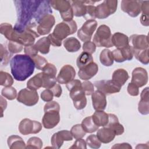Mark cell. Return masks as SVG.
<instances>
[{
  "instance_id": "6da1fadb",
  "label": "cell",
  "mask_w": 149,
  "mask_h": 149,
  "mask_svg": "<svg viewBox=\"0 0 149 149\" xmlns=\"http://www.w3.org/2000/svg\"><path fill=\"white\" fill-rule=\"evenodd\" d=\"M13 2L17 12V22L13 29L17 32L28 27L33 29L44 16L52 13L50 1L19 0Z\"/></svg>"
},
{
  "instance_id": "7a4b0ae2",
  "label": "cell",
  "mask_w": 149,
  "mask_h": 149,
  "mask_svg": "<svg viewBox=\"0 0 149 149\" xmlns=\"http://www.w3.org/2000/svg\"><path fill=\"white\" fill-rule=\"evenodd\" d=\"M11 73L17 81H24L31 76L34 71L35 64L33 59L27 55H15L10 61Z\"/></svg>"
},
{
  "instance_id": "3957f363",
  "label": "cell",
  "mask_w": 149,
  "mask_h": 149,
  "mask_svg": "<svg viewBox=\"0 0 149 149\" xmlns=\"http://www.w3.org/2000/svg\"><path fill=\"white\" fill-rule=\"evenodd\" d=\"M60 105L56 102L51 101L45 104L44 107V115L42 119L44 128L50 129L55 127L60 121Z\"/></svg>"
},
{
  "instance_id": "277c9868",
  "label": "cell",
  "mask_w": 149,
  "mask_h": 149,
  "mask_svg": "<svg viewBox=\"0 0 149 149\" xmlns=\"http://www.w3.org/2000/svg\"><path fill=\"white\" fill-rule=\"evenodd\" d=\"M66 87L75 108L77 110L84 109L87 105V98L81 87V82L79 80L73 79L67 83Z\"/></svg>"
},
{
  "instance_id": "5b68a950",
  "label": "cell",
  "mask_w": 149,
  "mask_h": 149,
  "mask_svg": "<svg viewBox=\"0 0 149 149\" xmlns=\"http://www.w3.org/2000/svg\"><path fill=\"white\" fill-rule=\"evenodd\" d=\"M112 34L110 28L105 25L100 26L93 37V42L96 47L111 48L113 47L112 41Z\"/></svg>"
},
{
  "instance_id": "8992f818",
  "label": "cell",
  "mask_w": 149,
  "mask_h": 149,
  "mask_svg": "<svg viewBox=\"0 0 149 149\" xmlns=\"http://www.w3.org/2000/svg\"><path fill=\"white\" fill-rule=\"evenodd\" d=\"M77 26L76 22L73 20L69 22H62L56 25L53 33H51L54 37L62 41L66 37L76 33Z\"/></svg>"
},
{
  "instance_id": "52a82bcc",
  "label": "cell",
  "mask_w": 149,
  "mask_h": 149,
  "mask_svg": "<svg viewBox=\"0 0 149 149\" xmlns=\"http://www.w3.org/2000/svg\"><path fill=\"white\" fill-rule=\"evenodd\" d=\"M39 36L37 31L31 28H26L21 32L16 31L13 29L10 41H16L26 47L34 45L36 38Z\"/></svg>"
},
{
  "instance_id": "ba28073f",
  "label": "cell",
  "mask_w": 149,
  "mask_h": 149,
  "mask_svg": "<svg viewBox=\"0 0 149 149\" xmlns=\"http://www.w3.org/2000/svg\"><path fill=\"white\" fill-rule=\"evenodd\" d=\"M50 5L54 9L58 10L64 22H69L73 20V12L70 1L52 0Z\"/></svg>"
},
{
  "instance_id": "9c48e42d",
  "label": "cell",
  "mask_w": 149,
  "mask_h": 149,
  "mask_svg": "<svg viewBox=\"0 0 149 149\" xmlns=\"http://www.w3.org/2000/svg\"><path fill=\"white\" fill-rule=\"evenodd\" d=\"M118 1L105 0L95 6V18L104 19L113 14L117 9Z\"/></svg>"
},
{
  "instance_id": "30bf717a",
  "label": "cell",
  "mask_w": 149,
  "mask_h": 149,
  "mask_svg": "<svg viewBox=\"0 0 149 149\" xmlns=\"http://www.w3.org/2000/svg\"><path fill=\"white\" fill-rule=\"evenodd\" d=\"M16 98L19 102L26 106L31 107L37 104L39 100V96L35 90L23 88L19 92Z\"/></svg>"
},
{
  "instance_id": "8fae6325",
  "label": "cell",
  "mask_w": 149,
  "mask_h": 149,
  "mask_svg": "<svg viewBox=\"0 0 149 149\" xmlns=\"http://www.w3.org/2000/svg\"><path fill=\"white\" fill-rule=\"evenodd\" d=\"M19 132L23 135L38 133L42 129V125L39 122L28 118L22 119L18 127Z\"/></svg>"
},
{
  "instance_id": "7c38bea8",
  "label": "cell",
  "mask_w": 149,
  "mask_h": 149,
  "mask_svg": "<svg viewBox=\"0 0 149 149\" xmlns=\"http://www.w3.org/2000/svg\"><path fill=\"white\" fill-rule=\"evenodd\" d=\"M97 27V22L95 20L90 19L86 20L81 27L77 31L78 37L83 42L90 41Z\"/></svg>"
},
{
  "instance_id": "4fadbf2b",
  "label": "cell",
  "mask_w": 149,
  "mask_h": 149,
  "mask_svg": "<svg viewBox=\"0 0 149 149\" xmlns=\"http://www.w3.org/2000/svg\"><path fill=\"white\" fill-rule=\"evenodd\" d=\"M94 85L97 88V90H99L105 95L119 93L122 87V86L118 85L112 80L95 81L94 83Z\"/></svg>"
},
{
  "instance_id": "5bb4252c",
  "label": "cell",
  "mask_w": 149,
  "mask_h": 149,
  "mask_svg": "<svg viewBox=\"0 0 149 149\" xmlns=\"http://www.w3.org/2000/svg\"><path fill=\"white\" fill-rule=\"evenodd\" d=\"M141 1L122 0L121 1V9L129 16L136 17L139 15L141 11Z\"/></svg>"
},
{
  "instance_id": "9a60e30c",
  "label": "cell",
  "mask_w": 149,
  "mask_h": 149,
  "mask_svg": "<svg viewBox=\"0 0 149 149\" xmlns=\"http://www.w3.org/2000/svg\"><path fill=\"white\" fill-rule=\"evenodd\" d=\"M55 20L52 14H48L44 16L38 23L36 30L39 36H44L49 34L52 27L54 26Z\"/></svg>"
},
{
  "instance_id": "2e32d148",
  "label": "cell",
  "mask_w": 149,
  "mask_h": 149,
  "mask_svg": "<svg viewBox=\"0 0 149 149\" xmlns=\"http://www.w3.org/2000/svg\"><path fill=\"white\" fill-rule=\"evenodd\" d=\"M76 76V71L74 68L70 65H64L60 70L56 77L59 84H67L73 80Z\"/></svg>"
},
{
  "instance_id": "e0dca14e",
  "label": "cell",
  "mask_w": 149,
  "mask_h": 149,
  "mask_svg": "<svg viewBox=\"0 0 149 149\" xmlns=\"http://www.w3.org/2000/svg\"><path fill=\"white\" fill-rule=\"evenodd\" d=\"M73 136L70 132L62 130L54 133L51 137V143L53 148H60L64 141H72Z\"/></svg>"
},
{
  "instance_id": "ac0fdd59",
  "label": "cell",
  "mask_w": 149,
  "mask_h": 149,
  "mask_svg": "<svg viewBox=\"0 0 149 149\" xmlns=\"http://www.w3.org/2000/svg\"><path fill=\"white\" fill-rule=\"evenodd\" d=\"M131 83L135 84L138 87L145 86L148 82V73L147 70L141 67H137L133 69L132 73Z\"/></svg>"
},
{
  "instance_id": "d6986e66",
  "label": "cell",
  "mask_w": 149,
  "mask_h": 149,
  "mask_svg": "<svg viewBox=\"0 0 149 149\" xmlns=\"http://www.w3.org/2000/svg\"><path fill=\"white\" fill-rule=\"evenodd\" d=\"M130 46L136 50H144L148 49V37L143 34H133L129 38Z\"/></svg>"
},
{
  "instance_id": "ffe728a7",
  "label": "cell",
  "mask_w": 149,
  "mask_h": 149,
  "mask_svg": "<svg viewBox=\"0 0 149 149\" xmlns=\"http://www.w3.org/2000/svg\"><path fill=\"white\" fill-rule=\"evenodd\" d=\"M92 105L93 108L95 111H104L107 107V98L106 95L100 91L96 90L91 94Z\"/></svg>"
},
{
  "instance_id": "44dd1931",
  "label": "cell",
  "mask_w": 149,
  "mask_h": 149,
  "mask_svg": "<svg viewBox=\"0 0 149 149\" xmlns=\"http://www.w3.org/2000/svg\"><path fill=\"white\" fill-rule=\"evenodd\" d=\"M98 72V66L95 62H92L85 67L79 69L78 76L80 79L88 80L93 77Z\"/></svg>"
},
{
  "instance_id": "7402d4cb",
  "label": "cell",
  "mask_w": 149,
  "mask_h": 149,
  "mask_svg": "<svg viewBox=\"0 0 149 149\" xmlns=\"http://www.w3.org/2000/svg\"><path fill=\"white\" fill-rule=\"evenodd\" d=\"M148 87L143 89L140 94V100L138 104V111L140 113L146 115L149 113Z\"/></svg>"
},
{
  "instance_id": "603a6c76",
  "label": "cell",
  "mask_w": 149,
  "mask_h": 149,
  "mask_svg": "<svg viewBox=\"0 0 149 149\" xmlns=\"http://www.w3.org/2000/svg\"><path fill=\"white\" fill-rule=\"evenodd\" d=\"M96 135L100 141L104 144H107L113 141L116 136L115 132L111 128L107 126L98 129Z\"/></svg>"
},
{
  "instance_id": "cb8c5ba5",
  "label": "cell",
  "mask_w": 149,
  "mask_h": 149,
  "mask_svg": "<svg viewBox=\"0 0 149 149\" xmlns=\"http://www.w3.org/2000/svg\"><path fill=\"white\" fill-rule=\"evenodd\" d=\"M88 2L89 1H70L73 15L76 17H84L86 13Z\"/></svg>"
},
{
  "instance_id": "d4e9b609",
  "label": "cell",
  "mask_w": 149,
  "mask_h": 149,
  "mask_svg": "<svg viewBox=\"0 0 149 149\" xmlns=\"http://www.w3.org/2000/svg\"><path fill=\"white\" fill-rule=\"evenodd\" d=\"M108 115L109 120L106 126L111 128L115 132L116 136L122 134L125 129L123 125L119 123L118 117L112 113H108Z\"/></svg>"
},
{
  "instance_id": "484cf974",
  "label": "cell",
  "mask_w": 149,
  "mask_h": 149,
  "mask_svg": "<svg viewBox=\"0 0 149 149\" xmlns=\"http://www.w3.org/2000/svg\"><path fill=\"white\" fill-rule=\"evenodd\" d=\"M111 41L113 46L116 48H123L129 45V37L125 34L116 32L112 36Z\"/></svg>"
},
{
  "instance_id": "4316f807",
  "label": "cell",
  "mask_w": 149,
  "mask_h": 149,
  "mask_svg": "<svg viewBox=\"0 0 149 149\" xmlns=\"http://www.w3.org/2000/svg\"><path fill=\"white\" fill-rule=\"evenodd\" d=\"M129 78L128 73L124 69H118L115 70L112 76V80L120 86H123Z\"/></svg>"
},
{
  "instance_id": "83f0119b",
  "label": "cell",
  "mask_w": 149,
  "mask_h": 149,
  "mask_svg": "<svg viewBox=\"0 0 149 149\" xmlns=\"http://www.w3.org/2000/svg\"><path fill=\"white\" fill-rule=\"evenodd\" d=\"M91 116L94 123L98 127L106 126L108 123V113L104 111H95Z\"/></svg>"
},
{
  "instance_id": "f1b7e54d",
  "label": "cell",
  "mask_w": 149,
  "mask_h": 149,
  "mask_svg": "<svg viewBox=\"0 0 149 149\" xmlns=\"http://www.w3.org/2000/svg\"><path fill=\"white\" fill-rule=\"evenodd\" d=\"M63 46L67 51L69 52H75L78 51L81 48V44L79 41L74 37L66 38L64 40Z\"/></svg>"
},
{
  "instance_id": "f546056e",
  "label": "cell",
  "mask_w": 149,
  "mask_h": 149,
  "mask_svg": "<svg viewBox=\"0 0 149 149\" xmlns=\"http://www.w3.org/2000/svg\"><path fill=\"white\" fill-rule=\"evenodd\" d=\"M43 80H42V72L38 73L27 82V88L32 90H37L41 87H42Z\"/></svg>"
},
{
  "instance_id": "4dcf8cb0",
  "label": "cell",
  "mask_w": 149,
  "mask_h": 149,
  "mask_svg": "<svg viewBox=\"0 0 149 149\" xmlns=\"http://www.w3.org/2000/svg\"><path fill=\"white\" fill-rule=\"evenodd\" d=\"M8 147L10 149L26 148V144L23 139L17 135H11L7 140Z\"/></svg>"
},
{
  "instance_id": "1f68e13d",
  "label": "cell",
  "mask_w": 149,
  "mask_h": 149,
  "mask_svg": "<svg viewBox=\"0 0 149 149\" xmlns=\"http://www.w3.org/2000/svg\"><path fill=\"white\" fill-rule=\"evenodd\" d=\"M50 42L47 37L40 38L34 44L36 49L42 54H47L49 52Z\"/></svg>"
},
{
  "instance_id": "d6a6232c",
  "label": "cell",
  "mask_w": 149,
  "mask_h": 149,
  "mask_svg": "<svg viewBox=\"0 0 149 149\" xmlns=\"http://www.w3.org/2000/svg\"><path fill=\"white\" fill-rule=\"evenodd\" d=\"M92 62H93V58L92 55L84 51L80 54L76 60V65L79 69L85 67Z\"/></svg>"
},
{
  "instance_id": "836d02e7",
  "label": "cell",
  "mask_w": 149,
  "mask_h": 149,
  "mask_svg": "<svg viewBox=\"0 0 149 149\" xmlns=\"http://www.w3.org/2000/svg\"><path fill=\"white\" fill-rule=\"evenodd\" d=\"M100 61L101 63L105 66H111L113 63V58L112 52L108 49H104L100 55Z\"/></svg>"
},
{
  "instance_id": "e575fe53",
  "label": "cell",
  "mask_w": 149,
  "mask_h": 149,
  "mask_svg": "<svg viewBox=\"0 0 149 149\" xmlns=\"http://www.w3.org/2000/svg\"><path fill=\"white\" fill-rule=\"evenodd\" d=\"M81 125L83 129V130L88 133H92L98 129V126H97L94 122L92 116H89L85 118L81 122Z\"/></svg>"
},
{
  "instance_id": "d590c367",
  "label": "cell",
  "mask_w": 149,
  "mask_h": 149,
  "mask_svg": "<svg viewBox=\"0 0 149 149\" xmlns=\"http://www.w3.org/2000/svg\"><path fill=\"white\" fill-rule=\"evenodd\" d=\"M133 56L141 63L148 65L149 63L148 49L144 50H136L133 48Z\"/></svg>"
},
{
  "instance_id": "8d00e7d4",
  "label": "cell",
  "mask_w": 149,
  "mask_h": 149,
  "mask_svg": "<svg viewBox=\"0 0 149 149\" xmlns=\"http://www.w3.org/2000/svg\"><path fill=\"white\" fill-rule=\"evenodd\" d=\"M16 90L12 86L4 87L1 91V95L9 100H15L17 97Z\"/></svg>"
},
{
  "instance_id": "74e56055",
  "label": "cell",
  "mask_w": 149,
  "mask_h": 149,
  "mask_svg": "<svg viewBox=\"0 0 149 149\" xmlns=\"http://www.w3.org/2000/svg\"><path fill=\"white\" fill-rule=\"evenodd\" d=\"M13 31V27L12 26L8 23H3L0 25V33L3 35L9 41L11 40L12 33Z\"/></svg>"
},
{
  "instance_id": "f35d334b",
  "label": "cell",
  "mask_w": 149,
  "mask_h": 149,
  "mask_svg": "<svg viewBox=\"0 0 149 149\" xmlns=\"http://www.w3.org/2000/svg\"><path fill=\"white\" fill-rule=\"evenodd\" d=\"M14 80L12 76L3 71L0 72V85L4 87H10L13 84Z\"/></svg>"
},
{
  "instance_id": "ab89813d",
  "label": "cell",
  "mask_w": 149,
  "mask_h": 149,
  "mask_svg": "<svg viewBox=\"0 0 149 149\" xmlns=\"http://www.w3.org/2000/svg\"><path fill=\"white\" fill-rule=\"evenodd\" d=\"M70 132L73 137L75 139H82L86 134V132L83 130L81 124H76L73 126Z\"/></svg>"
},
{
  "instance_id": "60d3db41",
  "label": "cell",
  "mask_w": 149,
  "mask_h": 149,
  "mask_svg": "<svg viewBox=\"0 0 149 149\" xmlns=\"http://www.w3.org/2000/svg\"><path fill=\"white\" fill-rule=\"evenodd\" d=\"M42 80L43 84L42 87L47 89H49L52 88L55 84H56L57 79L56 77L49 76L42 73Z\"/></svg>"
},
{
  "instance_id": "b9f144b4",
  "label": "cell",
  "mask_w": 149,
  "mask_h": 149,
  "mask_svg": "<svg viewBox=\"0 0 149 149\" xmlns=\"http://www.w3.org/2000/svg\"><path fill=\"white\" fill-rule=\"evenodd\" d=\"M42 147V141L39 137H30L27 142L26 146V148H36L40 149Z\"/></svg>"
},
{
  "instance_id": "7bdbcfd3",
  "label": "cell",
  "mask_w": 149,
  "mask_h": 149,
  "mask_svg": "<svg viewBox=\"0 0 149 149\" xmlns=\"http://www.w3.org/2000/svg\"><path fill=\"white\" fill-rule=\"evenodd\" d=\"M86 141L87 144L91 148L97 149L99 148L101 146V142L95 134L89 135L87 137Z\"/></svg>"
},
{
  "instance_id": "ee69618b",
  "label": "cell",
  "mask_w": 149,
  "mask_h": 149,
  "mask_svg": "<svg viewBox=\"0 0 149 149\" xmlns=\"http://www.w3.org/2000/svg\"><path fill=\"white\" fill-rule=\"evenodd\" d=\"M0 51H1V63L2 65H7L12 55L9 51H8L2 44L0 45Z\"/></svg>"
},
{
  "instance_id": "f6af8a7d",
  "label": "cell",
  "mask_w": 149,
  "mask_h": 149,
  "mask_svg": "<svg viewBox=\"0 0 149 149\" xmlns=\"http://www.w3.org/2000/svg\"><path fill=\"white\" fill-rule=\"evenodd\" d=\"M95 2L94 1H89L87 5V11L85 16H84V19L87 20H90V19H93L95 18V6L93 5Z\"/></svg>"
},
{
  "instance_id": "bcb514c9",
  "label": "cell",
  "mask_w": 149,
  "mask_h": 149,
  "mask_svg": "<svg viewBox=\"0 0 149 149\" xmlns=\"http://www.w3.org/2000/svg\"><path fill=\"white\" fill-rule=\"evenodd\" d=\"M23 45L13 41H9L8 43V49L11 54L20 52L23 50Z\"/></svg>"
},
{
  "instance_id": "7dc6e473",
  "label": "cell",
  "mask_w": 149,
  "mask_h": 149,
  "mask_svg": "<svg viewBox=\"0 0 149 149\" xmlns=\"http://www.w3.org/2000/svg\"><path fill=\"white\" fill-rule=\"evenodd\" d=\"M33 60L35 64V67L38 70H42L44 66L48 63L47 60L43 56H41L39 55H36L33 57Z\"/></svg>"
},
{
  "instance_id": "c3c4849f",
  "label": "cell",
  "mask_w": 149,
  "mask_h": 149,
  "mask_svg": "<svg viewBox=\"0 0 149 149\" xmlns=\"http://www.w3.org/2000/svg\"><path fill=\"white\" fill-rule=\"evenodd\" d=\"M81 87L86 95H90L94 91L93 84L88 80H85L81 83Z\"/></svg>"
},
{
  "instance_id": "681fc988",
  "label": "cell",
  "mask_w": 149,
  "mask_h": 149,
  "mask_svg": "<svg viewBox=\"0 0 149 149\" xmlns=\"http://www.w3.org/2000/svg\"><path fill=\"white\" fill-rule=\"evenodd\" d=\"M42 72L44 74L56 77L57 70L55 66L52 63H48L42 70Z\"/></svg>"
},
{
  "instance_id": "f907efd6",
  "label": "cell",
  "mask_w": 149,
  "mask_h": 149,
  "mask_svg": "<svg viewBox=\"0 0 149 149\" xmlns=\"http://www.w3.org/2000/svg\"><path fill=\"white\" fill-rule=\"evenodd\" d=\"M83 50L84 52L91 55L95 52L96 50V45L93 42L90 41L84 42L83 45Z\"/></svg>"
},
{
  "instance_id": "816d5d0a",
  "label": "cell",
  "mask_w": 149,
  "mask_h": 149,
  "mask_svg": "<svg viewBox=\"0 0 149 149\" xmlns=\"http://www.w3.org/2000/svg\"><path fill=\"white\" fill-rule=\"evenodd\" d=\"M112 55L113 60L118 63L125 62L126 60L124 58L121 49L120 48H116L112 51Z\"/></svg>"
},
{
  "instance_id": "f5cc1de1",
  "label": "cell",
  "mask_w": 149,
  "mask_h": 149,
  "mask_svg": "<svg viewBox=\"0 0 149 149\" xmlns=\"http://www.w3.org/2000/svg\"><path fill=\"white\" fill-rule=\"evenodd\" d=\"M24 52L25 55L30 56L31 58L38 55V51L36 49L34 45L26 46L24 48Z\"/></svg>"
},
{
  "instance_id": "db71d44e",
  "label": "cell",
  "mask_w": 149,
  "mask_h": 149,
  "mask_svg": "<svg viewBox=\"0 0 149 149\" xmlns=\"http://www.w3.org/2000/svg\"><path fill=\"white\" fill-rule=\"evenodd\" d=\"M41 98L45 102H49L52 101L54 94L50 89H45L42 91L40 95Z\"/></svg>"
},
{
  "instance_id": "11a10c76",
  "label": "cell",
  "mask_w": 149,
  "mask_h": 149,
  "mask_svg": "<svg viewBox=\"0 0 149 149\" xmlns=\"http://www.w3.org/2000/svg\"><path fill=\"white\" fill-rule=\"evenodd\" d=\"M127 91L131 96H137L139 94V87L135 84L131 82L128 84Z\"/></svg>"
},
{
  "instance_id": "9f6ffc18",
  "label": "cell",
  "mask_w": 149,
  "mask_h": 149,
  "mask_svg": "<svg viewBox=\"0 0 149 149\" xmlns=\"http://www.w3.org/2000/svg\"><path fill=\"white\" fill-rule=\"evenodd\" d=\"M70 148H87V143L85 140L82 139H76V141L70 147Z\"/></svg>"
},
{
  "instance_id": "6f0895ef",
  "label": "cell",
  "mask_w": 149,
  "mask_h": 149,
  "mask_svg": "<svg viewBox=\"0 0 149 149\" xmlns=\"http://www.w3.org/2000/svg\"><path fill=\"white\" fill-rule=\"evenodd\" d=\"M49 89L52 91L54 94V96L58 98L61 97L62 93V87L59 84H55L52 88Z\"/></svg>"
},
{
  "instance_id": "680465c9",
  "label": "cell",
  "mask_w": 149,
  "mask_h": 149,
  "mask_svg": "<svg viewBox=\"0 0 149 149\" xmlns=\"http://www.w3.org/2000/svg\"><path fill=\"white\" fill-rule=\"evenodd\" d=\"M51 45L54 46V47H61L62 45V41L58 40L57 38H56L55 37H54L52 36V34H49L48 36H47Z\"/></svg>"
},
{
  "instance_id": "91938a15",
  "label": "cell",
  "mask_w": 149,
  "mask_h": 149,
  "mask_svg": "<svg viewBox=\"0 0 149 149\" xmlns=\"http://www.w3.org/2000/svg\"><path fill=\"white\" fill-rule=\"evenodd\" d=\"M149 1H141V11H142V15L148 16L149 14Z\"/></svg>"
},
{
  "instance_id": "94428289",
  "label": "cell",
  "mask_w": 149,
  "mask_h": 149,
  "mask_svg": "<svg viewBox=\"0 0 149 149\" xmlns=\"http://www.w3.org/2000/svg\"><path fill=\"white\" fill-rule=\"evenodd\" d=\"M112 148H127V149H131L132 148L130 144L127 143H118L115 144L114 146L112 147Z\"/></svg>"
},
{
  "instance_id": "6125c7cd",
  "label": "cell",
  "mask_w": 149,
  "mask_h": 149,
  "mask_svg": "<svg viewBox=\"0 0 149 149\" xmlns=\"http://www.w3.org/2000/svg\"><path fill=\"white\" fill-rule=\"evenodd\" d=\"M0 107H1V112H2V116L3 117V112L4 110L6 109V107H7V101H6L5 99L3 98L2 95L0 96Z\"/></svg>"
},
{
  "instance_id": "be15d7a7",
  "label": "cell",
  "mask_w": 149,
  "mask_h": 149,
  "mask_svg": "<svg viewBox=\"0 0 149 149\" xmlns=\"http://www.w3.org/2000/svg\"><path fill=\"white\" fill-rule=\"evenodd\" d=\"M136 148H148V146H146V144H139L136 147Z\"/></svg>"
}]
</instances>
